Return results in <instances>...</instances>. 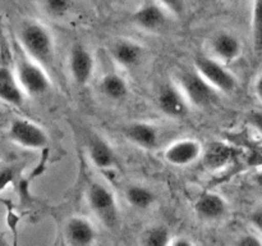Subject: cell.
Returning a JSON list of instances; mask_svg holds the SVG:
<instances>
[{
	"label": "cell",
	"instance_id": "cell-1",
	"mask_svg": "<svg viewBox=\"0 0 262 246\" xmlns=\"http://www.w3.org/2000/svg\"><path fill=\"white\" fill-rule=\"evenodd\" d=\"M18 43L28 56L45 68L53 66L55 58L54 37L49 28L37 20H26L18 32Z\"/></svg>",
	"mask_w": 262,
	"mask_h": 246
},
{
	"label": "cell",
	"instance_id": "cell-2",
	"mask_svg": "<svg viewBox=\"0 0 262 246\" xmlns=\"http://www.w3.org/2000/svg\"><path fill=\"white\" fill-rule=\"evenodd\" d=\"M14 71L27 96H40L50 89L51 81L45 67L28 56L20 46L15 53Z\"/></svg>",
	"mask_w": 262,
	"mask_h": 246
},
{
	"label": "cell",
	"instance_id": "cell-3",
	"mask_svg": "<svg viewBox=\"0 0 262 246\" xmlns=\"http://www.w3.org/2000/svg\"><path fill=\"white\" fill-rule=\"evenodd\" d=\"M87 202L97 219L107 228H114L119 219L117 200L105 184L92 182L87 189Z\"/></svg>",
	"mask_w": 262,
	"mask_h": 246
},
{
	"label": "cell",
	"instance_id": "cell-4",
	"mask_svg": "<svg viewBox=\"0 0 262 246\" xmlns=\"http://www.w3.org/2000/svg\"><path fill=\"white\" fill-rule=\"evenodd\" d=\"M194 69L219 92L234 91L237 89V78L224 66L223 61L212 56H199L194 60Z\"/></svg>",
	"mask_w": 262,
	"mask_h": 246
},
{
	"label": "cell",
	"instance_id": "cell-5",
	"mask_svg": "<svg viewBox=\"0 0 262 246\" xmlns=\"http://www.w3.org/2000/svg\"><path fill=\"white\" fill-rule=\"evenodd\" d=\"M8 137L15 145L25 149H43L49 145L46 131L35 122L26 118H13L8 127Z\"/></svg>",
	"mask_w": 262,
	"mask_h": 246
},
{
	"label": "cell",
	"instance_id": "cell-6",
	"mask_svg": "<svg viewBox=\"0 0 262 246\" xmlns=\"http://www.w3.org/2000/svg\"><path fill=\"white\" fill-rule=\"evenodd\" d=\"M179 86L188 99L189 104L204 108L214 104L219 96V91L209 84L199 72H183L179 76Z\"/></svg>",
	"mask_w": 262,
	"mask_h": 246
},
{
	"label": "cell",
	"instance_id": "cell-7",
	"mask_svg": "<svg viewBox=\"0 0 262 246\" xmlns=\"http://www.w3.org/2000/svg\"><path fill=\"white\" fill-rule=\"evenodd\" d=\"M69 72L77 86L89 84L95 71V59L91 51L81 43L73 44L69 51Z\"/></svg>",
	"mask_w": 262,
	"mask_h": 246
},
{
	"label": "cell",
	"instance_id": "cell-8",
	"mask_svg": "<svg viewBox=\"0 0 262 246\" xmlns=\"http://www.w3.org/2000/svg\"><path fill=\"white\" fill-rule=\"evenodd\" d=\"M158 104L161 112L171 118H183L188 114L189 101L181 86L166 84L158 95Z\"/></svg>",
	"mask_w": 262,
	"mask_h": 246
},
{
	"label": "cell",
	"instance_id": "cell-9",
	"mask_svg": "<svg viewBox=\"0 0 262 246\" xmlns=\"http://www.w3.org/2000/svg\"><path fill=\"white\" fill-rule=\"evenodd\" d=\"M201 154L202 146L199 141L193 138H183L169 145L164 153V158L171 166L186 167L194 163Z\"/></svg>",
	"mask_w": 262,
	"mask_h": 246
},
{
	"label": "cell",
	"instance_id": "cell-10",
	"mask_svg": "<svg viewBox=\"0 0 262 246\" xmlns=\"http://www.w3.org/2000/svg\"><path fill=\"white\" fill-rule=\"evenodd\" d=\"M26 96L14 68L5 63L0 64V100L13 107H22Z\"/></svg>",
	"mask_w": 262,
	"mask_h": 246
},
{
	"label": "cell",
	"instance_id": "cell-11",
	"mask_svg": "<svg viewBox=\"0 0 262 246\" xmlns=\"http://www.w3.org/2000/svg\"><path fill=\"white\" fill-rule=\"evenodd\" d=\"M133 23L148 32L161 30L166 23V10L159 3L147 2L141 5L132 15Z\"/></svg>",
	"mask_w": 262,
	"mask_h": 246
},
{
	"label": "cell",
	"instance_id": "cell-12",
	"mask_svg": "<svg viewBox=\"0 0 262 246\" xmlns=\"http://www.w3.org/2000/svg\"><path fill=\"white\" fill-rule=\"evenodd\" d=\"M64 236L69 245L89 246L96 240V230L89 219L76 215L66 223Z\"/></svg>",
	"mask_w": 262,
	"mask_h": 246
},
{
	"label": "cell",
	"instance_id": "cell-13",
	"mask_svg": "<svg viewBox=\"0 0 262 246\" xmlns=\"http://www.w3.org/2000/svg\"><path fill=\"white\" fill-rule=\"evenodd\" d=\"M211 51L215 58L223 63H229L235 60L242 54V44L241 40L228 31H222L216 33L211 40Z\"/></svg>",
	"mask_w": 262,
	"mask_h": 246
},
{
	"label": "cell",
	"instance_id": "cell-14",
	"mask_svg": "<svg viewBox=\"0 0 262 246\" xmlns=\"http://www.w3.org/2000/svg\"><path fill=\"white\" fill-rule=\"evenodd\" d=\"M194 212L201 219H222L228 212V204L223 196L215 192H204L194 202Z\"/></svg>",
	"mask_w": 262,
	"mask_h": 246
},
{
	"label": "cell",
	"instance_id": "cell-15",
	"mask_svg": "<svg viewBox=\"0 0 262 246\" xmlns=\"http://www.w3.org/2000/svg\"><path fill=\"white\" fill-rule=\"evenodd\" d=\"M123 133L130 142L146 150L155 149L160 140L158 128L146 122L130 123L127 127H124Z\"/></svg>",
	"mask_w": 262,
	"mask_h": 246
},
{
	"label": "cell",
	"instance_id": "cell-16",
	"mask_svg": "<svg viewBox=\"0 0 262 246\" xmlns=\"http://www.w3.org/2000/svg\"><path fill=\"white\" fill-rule=\"evenodd\" d=\"M110 54L118 66L123 68H133L140 64L143 56V48L136 41L122 38L113 44Z\"/></svg>",
	"mask_w": 262,
	"mask_h": 246
},
{
	"label": "cell",
	"instance_id": "cell-17",
	"mask_svg": "<svg viewBox=\"0 0 262 246\" xmlns=\"http://www.w3.org/2000/svg\"><path fill=\"white\" fill-rule=\"evenodd\" d=\"M89 155L92 164L99 169H109L115 163V154L113 148L99 136H95L90 140Z\"/></svg>",
	"mask_w": 262,
	"mask_h": 246
},
{
	"label": "cell",
	"instance_id": "cell-18",
	"mask_svg": "<svg viewBox=\"0 0 262 246\" xmlns=\"http://www.w3.org/2000/svg\"><path fill=\"white\" fill-rule=\"evenodd\" d=\"M100 90L109 100L120 101L127 97L129 86L124 77L114 72H109V73H105L100 79Z\"/></svg>",
	"mask_w": 262,
	"mask_h": 246
},
{
	"label": "cell",
	"instance_id": "cell-19",
	"mask_svg": "<svg viewBox=\"0 0 262 246\" xmlns=\"http://www.w3.org/2000/svg\"><path fill=\"white\" fill-rule=\"evenodd\" d=\"M125 199L130 207L136 209H148L155 202V194L148 187L141 184H132L125 191Z\"/></svg>",
	"mask_w": 262,
	"mask_h": 246
},
{
	"label": "cell",
	"instance_id": "cell-20",
	"mask_svg": "<svg viewBox=\"0 0 262 246\" xmlns=\"http://www.w3.org/2000/svg\"><path fill=\"white\" fill-rule=\"evenodd\" d=\"M173 236L165 225H155L143 233L141 242L146 246H166L170 245Z\"/></svg>",
	"mask_w": 262,
	"mask_h": 246
},
{
	"label": "cell",
	"instance_id": "cell-21",
	"mask_svg": "<svg viewBox=\"0 0 262 246\" xmlns=\"http://www.w3.org/2000/svg\"><path fill=\"white\" fill-rule=\"evenodd\" d=\"M42 9L49 17L63 18L71 12L73 0H41Z\"/></svg>",
	"mask_w": 262,
	"mask_h": 246
},
{
	"label": "cell",
	"instance_id": "cell-22",
	"mask_svg": "<svg viewBox=\"0 0 262 246\" xmlns=\"http://www.w3.org/2000/svg\"><path fill=\"white\" fill-rule=\"evenodd\" d=\"M252 35L256 51L262 53V0H253Z\"/></svg>",
	"mask_w": 262,
	"mask_h": 246
},
{
	"label": "cell",
	"instance_id": "cell-23",
	"mask_svg": "<svg viewBox=\"0 0 262 246\" xmlns=\"http://www.w3.org/2000/svg\"><path fill=\"white\" fill-rule=\"evenodd\" d=\"M229 156L230 151L227 146L223 144H215L207 151L206 160L210 167H220L229 160Z\"/></svg>",
	"mask_w": 262,
	"mask_h": 246
},
{
	"label": "cell",
	"instance_id": "cell-24",
	"mask_svg": "<svg viewBox=\"0 0 262 246\" xmlns=\"http://www.w3.org/2000/svg\"><path fill=\"white\" fill-rule=\"evenodd\" d=\"M159 4L174 15H182L186 9V3L184 0H158Z\"/></svg>",
	"mask_w": 262,
	"mask_h": 246
},
{
	"label": "cell",
	"instance_id": "cell-25",
	"mask_svg": "<svg viewBox=\"0 0 262 246\" xmlns=\"http://www.w3.org/2000/svg\"><path fill=\"white\" fill-rule=\"evenodd\" d=\"M235 243L239 246H261L262 238L253 233H246V235L241 236Z\"/></svg>",
	"mask_w": 262,
	"mask_h": 246
},
{
	"label": "cell",
	"instance_id": "cell-26",
	"mask_svg": "<svg viewBox=\"0 0 262 246\" xmlns=\"http://www.w3.org/2000/svg\"><path fill=\"white\" fill-rule=\"evenodd\" d=\"M248 123L262 136V110H252L247 117Z\"/></svg>",
	"mask_w": 262,
	"mask_h": 246
},
{
	"label": "cell",
	"instance_id": "cell-27",
	"mask_svg": "<svg viewBox=\"0 0 262 246\" xmlns=\"http://www.w3.org/2000/svg\"><path fill=\"white\" fill-rule=\"evenodd\" d=\"M13 176H14V171H13V168L0 169V190L4 189V187L12 181Z\"/></svg>",
	"mask_w": 262,
	"mask_h": 246
},
{
	"label": "cell",
	"instance_id": "cell-28",
	"mask_svg": "<svg viewBox=\"0 0 262 246\" xmlns=\"http://www.w3.org/2000/svg\"><path fill=\"white\" fill-rule=\"evenodd\" d=\"M251 222L255 225L256 230L262 235V208L255 210V212L251 214Z\"/></svg>",
	"mask_w": 262,
	"mask_h": 246
},
{
	"label": "cell",
	"instance_id": "cell-29",
	"mask_svg": "<svg viewBox=\"0 0 262 246\" xmlns=\"http://www.w3.org/2000/svg\"><path fill=\"white\" fill-rule=\"evenodd\" d=\"M193 243V240H191L187 236H176L170 241L171 246H192Z\"/></svg>",
	"mask_w": 262,
	"mask_h": 246
},
{
	"label": "cell",
	"instance_id": "cell-30",
	"mask_svg": "<svg viewBox=\"0 0 262 246\" xmlns=\"http://www.w3.org/2000/svg\"><path fill=\"white\" fill-rule=\"evenodd\" d=\"M255 91H256V95L258 96V99L262 101V74L260 77L257 78V81H256V85H255Z\"/></svg>",
	"mask_w": 262,
	"mask_h": 246
},
{
	"label": "cell",
	"instance_id": "cell-31",
	"mask_svg": "<svg viewBox=\"0 0 262 246\" xmlns=\"http://www.w3.org/2000/svg\"><path fill=\"white\" fill-rule=\"evenodd\" d=\"M253 179H255L256 184H257L258 187H261V189H262V171L258 172V173L256 174L255 178H253Z\"/></svg>",
	"mask_w": 262,
	"mask_h": 246
},
{
	"label": "cell",
	"instance_id": "cell-32",
	"mask_svg": "<svg viewBox=\"0 0 262 246\" xmlns=\"http://www.w3.org/2000/svg\"><path fill=\"white\" fill-rule=\"evenodd\" d=\"M4 243H5V240H4V238H3L2 233H0V245H4Z\"/></svg>",
	"mask_w": 262,
	"mask_h": 246
}]
</instances>
